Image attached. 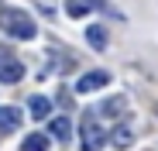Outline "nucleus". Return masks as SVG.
<instances>
[{
	"instance_id": "obj_4",
	"label": "nucleus",
	"mask_w": 158,
	"mask_h": 151,
	"mask_svg": "<svg viewBox=\"0 0 158 151\" xmlns=\"http://www.w3.org/2000/svg\"><path fill=\"white\" fill-rule=\"evenodd\" d=\"M110 83V76L107 72H86V76H79V83H76V93H96Z\"/></svg>"
},
{
	"instance_id": "obj_9",
	"label": "nucleus",
	"mask_w": 158,
	"mask_h": 151,
	"mask_svg": "<svg viewBox=\"0 0 158 151\" xmlns=\"http://www.w3.org/2000/svg\"><path fill=\"white\" fill-rule=\"evenodd\" d=\"M86 41L96 48V52H103V48H107V31H103L100 24H93V28H86Z\"/></svg>"
},
{
	"instance_id": "obj_10",
	"label": "nucleus",
	"mask_w": 158,
	"mask_h": 151,
	"mask_svg": "<svg viewBox=\"0 0 158 151\" xmlns=\"http://www.w3.org/2000/svg\"><path fill=\"white\" fill-rule=\"evenodd\" d=\"M110 141H114V148H131V144H134V131H131V127H117L114 134H110Z\"/></svg>"
},
{
	"instance_id": "obj_11",
	"label": "nucleus",
	"mask_w": 158,
	"mask_h": 151,
	"mask_svg": "<svg viewBox=\"0 0 158 151\" xmlns=\"http://www.w3.org/2000/svg\"><path fill=\"white\" fill-rule=\"evenodd\" d=\"M65 10H69V17H86L93 10V0H65Z\"/></svg>"
},
{
	"instance_id": "obj_8",
	"label": "nucleus",
	"mask_w": 158,
	"mask_h": 151,
	"mask_svg": "<svg viewBox=\"0 0 158 151\" xmlns=\"http://www.w3.org/2000/svg\"><path fill=\"white\" fill-rule=\"evenodd\" d=\"M21 151H48V134H41V131L28 134L21 141Z\"/></svg>"
},
{
	"instance_id": "obj_12",
	"label": "nucleus",
	"mask_w": 158,
	"mask_h": 151,
	"mask_svg": "<svg viewBox=\"0 0 158 151\" xmlns=\"http://www.w3.org/2000/svg\"><path fill=\"white\" fill-rule=\"evenodd\" d=\"M127 103H124V96H114V100H107V107H103V110H107V113H120Z\"/></svg>"
},
{
	"instance_id": "obj_6",
	"label": "nucleus",
	"mask_w": 158,
	"mask_h": 151,
	"mask_svg": "<svg viewBox=\"0 0 158 151\" xmlns=\"http://www.w3.org/2000/svg\"><path fill=\"white\" fill-rule=\"evenodd\" d=\"M48 134L55 137V141H62V144H69V137H72V120H69V117L48 120Z\"/></svg>"
},
{
	"instance_id": "obj_7",
	"label": "nucleus",
	"mask_w": 158,
	"mask_h": 151,
	"mask_svg": "<svg viewBox=\"0 0 158 151\" xmlns=\"http://www.w3.org/2000/svg\"><path fill=\"white\" fill-rule=\"evenodd\" d=\"M28 110H31L35 120H48V113H52V100H48V96H31V100H28Z\"/></svg>"
},
{
	"instance_id": "obj_3",
	"label": "nucleus",
	"mask_w": 158,
	"mask_h": 151,
	"mask_svg": "<svg viewBox=\"0 0 158 151\" xmlns=\"http://www.w3.org/2000/svg\"><path fill=\"white\" fill-rule=\"evenodd\" d=\"M24 79V65L7 55V52H0V83H21Z\"/></svg>"
},
{
	"instance_id": "obj_5",
	"label": "nucleus",
	"mask_w": 158,
	"mask_h": 151,
	"mask_svg": "<svg viewBox=\"0 0 158 151\" xmlns=\"http://www.w3.org/2000/svg\"><path fill=\"white\" fill-rule=\"evenodd\" d=\"M21 120H24V113L17 107H0V134H14L21 127Z\"/></svg>"
},
{
	"instance_id": "obj_1",
	"label": "nucleus",
	"mask_w": 158,
	"mask_h": 151,
	"mask_svg": "<svg viewBox=\"0 0 158 151\" xmlns=\"http://www.w3.org/2000/svg\"><path fill=\"white\" fill-rule=\"evenodd\" d=\"M0 28L17 41H31L35 38V21L24 10H0Z\"/></svg>"
},
{
	"instance_id": "obj_2",
	"label": "nucleus",
	"mask_w": 158,
	"mask_h": 151,
	"mask_svg": "<svg viewBox=\"0 0 158 151\" xmlns=\"http://www.w3.org/2000/svg\"><path fill=\"white\" fill-rule=\"evenodd\" d=\"M103 141H107V131L100 127V120L93 113H86L83 124H79V144H83V151H100Z\"/></svg>"
}]
</instances>
